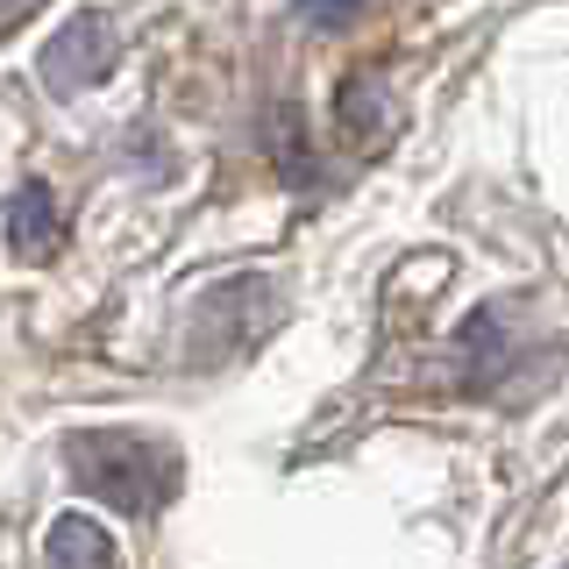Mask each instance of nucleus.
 I'll return each instance as SVG.
<instances>
[{
  "instance_id": "nucleus-7",
  "label": "nucleus",
  "mask_w": 569,
  "mask_h": 569,
  "mask_svg": "<svg viewBox=\"0 0 569 569\" xmlns=\"http://www.w3.org/2000/svg\"><path fill=\"white\" fill-rule=\"evenodd\" d=\"M299 14H307L313 29H342V22L363 14V0H299Z\"/></svg>"
},
{
  "instance_id": "nucleus-3",
  "label": "nucleus",
  "mask_w": 569,
  "mask_h": 569,
  "mask_svg": "<svg viewBox=\"0 0 569 569\" xmlns=\"http://www.w3.org/2000/svg\"><path fill=\"white\" fill-rule=\"evenodd\" d=\"M335 129H342V142L363 150V157L391 136V93H385L378 71H349L342 79V93H335Z\"/></svg>"
},
{
  "instance_id": "nucleus-2",
  "label": "nucleus",
  "mask_w": 569,
  "mask_h": 569,
  "mask_svg": "<svg viewBox=\"0 0 569 569\" xmlns=\"http://www.w3.org/2000/svg\"><path fill=\"white\" fill-rule=\"evenodd\" d=\"M107 64H114V22L107 14H71L43 43V86L50 93H86L93 79H107Z\"/></svg>"
},
{
  "instance_id": "nucleus-1",
  "label": "nucleus",
  "mask_w": 569,
  "mask_h": 569,
  "mask_svg": "<svg viewBox=\"0 0 569 569\" xmlns=\"http://www.w3.org/2000/svg\"><path fill=\"white\" fill-rule=\"evenodd\" d=\"M64 470L79 477V491H100L114 512H157L178 491V456L164 441L136 435V427H100V435L64 441Z\"/></svg>"
},
{
  "instance_id": "nucleus-6",
  "label": "nucleus",
  "mask_w": 569,
  "mask_h": 569,
  "mask_svg": "<svg viewBox=\"0 0 569 569\" xmlns=\"http://www.w3.org/2000/svg\"><path fill=\"white\" fill-rule=\"evenodd\" d=\"M278 164L292 186L313 178V157H307V129H299V107H278Z\"/></svg>"
},
{
  "instance_id": "nucleus-4",
  "label": "nucleus",
  "mask_w": 569,
  "mask_h": 569,
  "mask_svg": "<svg viewBox=\"0 0 569 569\" xmlns=\"http://www.w3.org/2000/svg\"><path fill=\"white\" fill-rule=\"evenodd\" d=\"M43 556H50V569H121L114 533H107L93 512H58L50 533H43Z\"/></svg>"
},
{
  "instance_id": "nucleus-5",
  "label": "nucleus",
  "mask_w": 569,
  "mask_h": 569,
  "mask_svg": "<svg viewBox=\"0 0 569 569\" xmlns=\"http://www.w3.org/2000/svg\"><path fill=\"white\" fill-rule=\"evenodd\" d=\"M8 249L22 263H43L50 249H58V200H50V186H29L8 200Z\"/></svg>"
}]
</instances>
